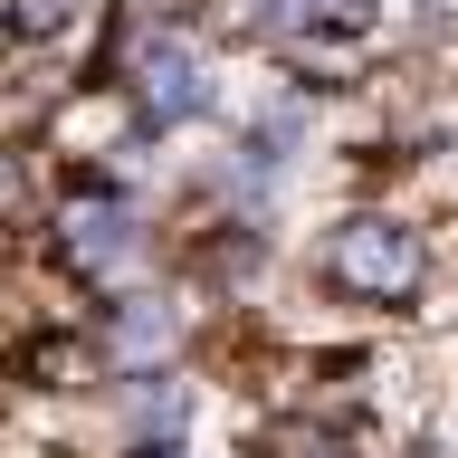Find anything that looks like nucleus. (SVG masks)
Segmentation results:
<instances>
[{"mask_svg":"<svg viewBox=\"0 0 458 458\" xmlns=\"http://www.w3.org/2000/svg\"><path fill=\"white\" fill-rule=\"evenodd\" d=\"M325 277H335L344 296L392 306V296H411V277H420V239L401 220H344L335 239H325Z\"/></svg>","mask_w":458,"mask_h":458,"instance_id":"nucleus-1","label":"nucleus"},{"mask_svg":"<svg viewBox=\"0 0 458 458\" xmlns=\"http://www.w3.org/2000/svg\"><path fill=\"white\" fill-rule=\"evenodd\" d=\"M210 67H200L182 38H143L134 48V134H172V124H191L210 114Z\"/></svg>","mask_w":458,"mask_h":458,"instance_id":"nucleus-2","label":"nucleus"},{"mask_svg":"<svg viewBox=\"0 0 458 458\" xmlns=\"http://www.w3.org/2000/svg\"><path fill=\"white\" fill-rule=\"evenodd\" d=\"M67 258H77L86 277L143 267V210L134 200H77V210H67Z\"/></svg>","mask_w":458,"mask_h":458,"instance_id":"nucleus-3","label":"nucleus"},{"mask_svg":"<svg viewBox=\"0 0 458 458\" xmlns=\"http://www.w3.org/2000/svg\"><path fill=\"white\" fill-rule=\"evenodd\" d=\"M106 335H114V353H124V363H153V353L182 335V315H172L163 296H134V306H114V325H106Z\"/></svg>","mask_w":458,"mask_h":458,"instance_id":"nucleus-4","label":"nucleus"},{"mask_svg":"<svg viewBox=\"0 0 458 458\" xmlns=\"http://www.w3.org/2000/svg\"><path fill=\"white\" fill-rule=\"evenodd\" d=\"M134 420H143V429H182V420H191V392H182L172 372H143V392H134Z\"/></svg>","mask_w":458,"mask_h":458,"instance_id":"nucleus-5","label":"nucleus"},{"mask_svg":"<svg viewBox=\"0 0 458 458\" xmlns=\"http://www.w3.org/2000/svg\"><path fill=\"white\" fill-rule=\"evenodd\" d=\"M77 10H86V0H10V29H20V38H57Z\"/></svg>","mask_w":458,"mask_h":458,"instance_id":"nucleus-6","label":"nucleus"},{"mask_svg":"<svg viewBox=\"0 0 458 458\" xmlns=\"http://www.w3.org/2000/svg\"><path fill=\"white\" fill-rule=\"evenodd\" d=\"M143 458H191V449H143Z\"/></svg>","mask_w":458,"mask_h":458,"instance_id":"nucleus-7","label":"nucleus"}]
</instances>
